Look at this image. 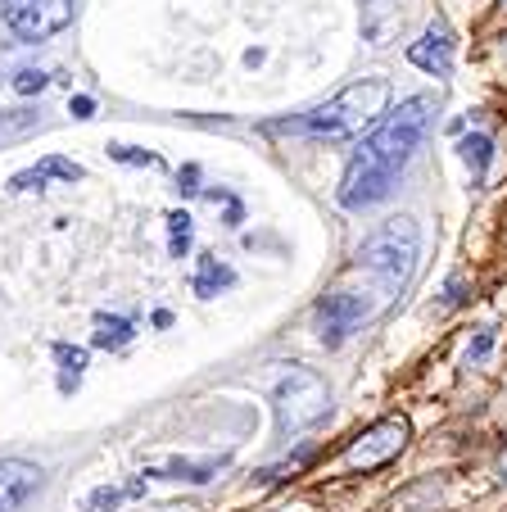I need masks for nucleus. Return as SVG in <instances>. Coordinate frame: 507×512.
Listing matches in <instances>:
<instances>
[{
  "mask_svg": "<svg viewBox=\"0 0 507 512\" xmlns=\"http://www.w3.org/2000/svg\"><path fill=\"white\" fill-rule=\"evenodd\" d=\"M444 304H462V281H458V277H453L449 290H444Z\"/></svg>",
  "mask_w": 507,
  "mask_h": 512,
  "instance_id": "23",
  "label": "nucleus"
},
{
  "mask_svg": "<svg viewBox=\"0 0 507 512\" xmlns=\"http://www.w3.org/2000/svg\"><path fill=\"white\" fill-rule=\"evenodd\" d=\"M272 413H277V435H299L308 426H317L331 413V390L317 372L308 368H290L286 377L272 386Z\"/></svg>",
  "mask_w": 507,
  "mask_h": 512,
  "instance_id": "4",
  "label": "nucleus"
},
{
  "mask_svg": "<svg viewBox=\"0 0 507 512\" xmlns=\"http://www.w3.org/2000/svg\"><path fill=\"white\" fill-rule=\"evenodd\" d=\"M41 127V114L37 109H0V145L10 141H23Z\"/></svg>",
  "mask_w": 507,
  "mask_h": 512,
  "instance_id": "13",
  "label": "nucleus"
},
{
  "mask_svg": "<svg viewBox=\"0 0 507 512\" xmlns=\"http://www.w3.org/2000/svg\"><path fill=\"white\" fill-rule=\"evenodd\" d=\"M408 64H417L421 73H431V78H444V73L453 68V37H449V28H444V23H431V28H426L408 46Z\"/></svg>",
  "mask_w": 507,
  "mask_h": 512,
  "instance_id": "8",
  "label": "nucleus"
},
{
  "mask_svg": "<svg viewBox=\"0 0 507 512\" xmlns=\"http://www.w3.org/2000/svg\"><path fill=\"white\" fill-rule=\"evenodd\" d=\"M458 155H462V164L471 168V182H485L489 164H494V141H489L485 132H467L458 141Z\"/></svg>",
  "mask_w": 507,
  "mask_h": 512,
  "instance_id": "12",
  "label": "nucleus"
},
{
  "mask_svg": "<svg viewBox=\"0 0 507 512\" xmlns=\"http://www.w3.org/2000/svg\"><path fill=\"white\" fill-rule=\"evenodd\" d=\"M408 435H412L408 417H399V413L381 417V422L367 426L354 445H349L345 467H354V472H376V467H385L390 458H399L403 449H408Z\"/></svg>",
  "mask_w": 507,
  "mask_h": 512,
  "instance_id": "6",
  "label": "nucleus"
},
{
  "mask_svg": "<svg viewBox=\"0 0 507 512\" xmlns=\"http://www.w3.org/2000/svg\"><path fill=\"white\" fill-rule=\"evenodd\" d=\"M109 155L123 159V164H159L154 155H141V150H132V145H109Z\"/></svg>",
  "mask_w": 507,
  "mask_h": 512,
  "instance_id": "21",
  "label": "nucleus"
},
{
  "mask_svg": "<svg viewBox=\"0 0 507 512\" xmlns=\"http://www.w3.org/2000/svg\"><path fill=\"white\" fill-rule=\"evenodd\" d=\"M503 14H507V0H503Z\"/></svg>",
  "mask_w": 507,
  "mask_h": 512,
  "instance_id": "25",
  "label": "nucleus"
},
{
  "mask_svg": "<svg viewBox=\"0 0 507 512\" xmlns=\"http://www.w3.org/2000/svg\"><path fill=\"white\" fill-rule=\"evenodd\" d=\"M141 490H145L141 481H132V485H127V490H114V485H100V490L91 494V508H96V512H114L118 503L127 499V494H141Z\"/></svg>",
  "mask_w": 507,
  "mask_h": 512,
  "instance_id": "18",
  "label": "nucleus"
},
{
  "mask_svg": "<svg viewBox=\"0 0 507 512\" xmlns=\"http://www.w3.org/2000/svg\"><path fill=\"white\" fill-rule=\"evenodd\" d=\"M385 109H390V82L363 78V82H354V87L335 91L326 105L308 109V114L272 123L268 132H295V136H313V141H354L367 127L381 123Z\"/></svg>",
  "mask_w": 507,
  "mask_h": 512,
  "instance_id": "3",
  "label": "nucleus"
},
{
  "mask_svg": "<svg viewBox=\"0 0 507 512\" xmlns=\"http://www.w3.org/2000/svg\"><path fill=\"white\" fill-rule=\"evenodd\" d=\"M46 87H50V73H41V68H23V73H14V91H19V96H41Z\"/></svg>",
  "mask_w": 507,
  "mask_h": 512,
  "instance_id": "19",
  "label": "nucleus"
},
{
  "mask_svg": "<svg viewBox=\"0 0 507 512\" xmlns=\"http://www.w3.org/2000/svg\"><path fill=\"white\" fill-rule=\"evenodd\" d=\"M231 281H236V272L227 268V263H218V259H200V272H195V295H218V290H227Z\"/></svg>",
  "mask_w": 507,
  "mask_h": 512,
  "instance_id": "14",
  "label": "nucleus"
},
{
  "mask_svg": "<svg viewBox=\"0 0 507 512\" xmlns=\"http://www.w3.org/2000/svg\"><path fill=\"white\" fill-rule=\"evenodd\" d=\"M417 254H421L417 218H408V213L385 218V223L358 245L345 281L317 300V309H313L317 340H322L326 349H335V345H345L358 327L381 318L403 290H408L412 272H417Z\"/></svg>",
  "mask_w": 507,
  "mask_h": 512,
  "instance_id": "1",
  "label": "nucleus"
},
{
  "mask_svg": "<svg viewBox=\"0 0 507 512\" xmlns=\"http://www.w3.org/2000/svg\"><path fill=\"white\" fill-rule=\"evenodd\" d=\"M498 472H503V481H507V449L498 454Z\"/></svg>",
  "mask_w": 507,
  "mask_h": 512,
  "instance_id": "24",
  "label": "nucleus"
},
{
  "mask_svg": "<svg viewBox=\"0 0 507 512\" xmlns=\"http://www.w3.org/2000/svg\"><path fill=\"white\" fill-rule=\"evenodd\" d=\"M82 182V168L73 164V159H59V155H50V159H41L37 168H23V173H14L10 177V191H41L46 182Z\"/></svg>",
  "mask_w": 507,
  "mask_h": 512,
  "instance_id": "9",
  "label": "nucleus"
},
{
  "mask_svg": "<svg viewBox=\"0 0 507 512\" xmlns=\"http://www.w3.org/2000/svg\"><path fill=\"white\" fill-rule=\"evenodd\" d=\"M168 250H173V259H186V250H191V213H168Z\"/></svg>",
  "mask_w": 507,
  "mask_h": 512,
  "instance_id": "17",
  "label": "nucleus"
},
{
  "mask_svg": "<svg viewBox=\"0 0 507 512\" xmlns=\"http://www.w3.org/2000/svg\"><path fill=\"white\" fill-rule=\"evenodd\" d=\"M489 349H494V327H480L476 340H471V349H467V363H485Z\"/></svg>",
  "mask_w": 507,
  "mask_h": 512,
  "instance_id": "20",
  "label": "nucleus"
},
{
  "mask_svg": "<svg viewBox=\"0 0 507 512\" xmlns=\"http://www.w3.org/2000/svg\"><path fill=\"white\" fill-rule=\"evenodd\" d=\"M46 472L23 458H0V512H19L28 499H37Z\"/></svg>",
  "mask_w": 507,
  "mask_h": 512,
  "instance_id": "7",
  "label": "nucleus"
},
{
  "mask_svg": "<svg viewBox=\"0 0 507 512\" xmlns=\"http://www.w3.org/2000/svg\"><path fill=\"white\" fill-rule=\"evenodd\" d=\"M222 472V458H163V463H150V476H163V481H191L204 485Z\"/></svg>",
  "mask_w": 507,
  "mask_h": 512,
  "instance_id": "10",
  "label": "nucleus"
},
{
  "mask_svg": "<svg viewBox=\"0 0 507 512\" xmlns=\"http://www.w3.org/2000/svg\"><path fill=\"white\" fill-rule=\"evenodd\" d=\"M0 19L19 41H46L73 23V0H0Z\"/></svg>",
  "mask_w": 507,
  "mask_h": 512,
  "instance_id": "5",
  "label": "nucleus"
},
{
  "mask_svg": "<svg viewBox=\"0 0 507 512\" xmlns=\"http://www.w3.org/2000/svg\"><path fill=\"white\" fill-rule=\"evenodd\" d=\"M68 109H73V118H91V114H96V100H91V96H73V105H68Z\"/></svg>",
  "mask_w": 507,
  "mask_h": 512,
  "instance_id": "22",
  "label": "nucleus"
},
{
  "mask_svg": "<svg viewBox=\"0 0 507 512\" xmlns=\"http://www.w3.org/2000/svg\"><path fill=\"white\" fill-rule=\"evenodd\" d=\"M91 340H96L100 349H123L127 340H132V322L100 313V318H96V336H91Z\"/></svg>",
  "mask_w": 507,
  "mask_h": 512,
  "instance_id": "15",
  "label": "nucleus"
},
{
  "mask_svg": "<svg viewBox=\"0 0 507 512\" xmlns=\"http://www.w3.org/2000/svg\"><path fill=\"white\" fill-rule=\"evenodd\" d=\"M55 358L64 363V377H59V390H77L82 381V368H87V349H73V345H55Z\"/></svg>",
  "mask_w": 507,
  "mask_h": 512,
  "instance_id": "16",
  "label": "nucleus"
},
{
  "mask_svg": "<svg viewBox=\"0 0 507 512\" xmlns=\"http://www.w3.org/2000/svg\"><path fill=\"white\" fill-rule=\"evenodd\" d=\"M431 118H435L431 96H412V100H403L394 114H385L381 123L358 141L354 155H349L345 177H340V191H335L340 209L367 213V209L390 200L399 177H403V168L412 164V155H417L426 132H431Z\"/></svg>",
  "mask_w": 507,
  "mask_h": 512,
  "instance_id": "2",
  "label": "nucleus"
},
{
  "mask_svg": "<svg viewBox=\"0 0 507 512\" xmlns=\"http://www.w3.org/2000/svg\"><path fill=\"white\" fill-rule=\"evenodd\" d=\"M394 28H399V5L394 0H363V37L372 46H390Z\"/></svg>",
  "mask_w": 507,
  "mask_h": 512,
  "instance_id": "11",
  "label": "nucleus"
}]
</instances>
